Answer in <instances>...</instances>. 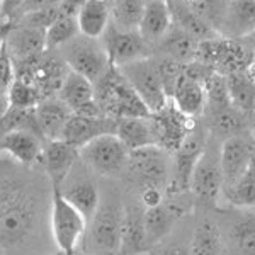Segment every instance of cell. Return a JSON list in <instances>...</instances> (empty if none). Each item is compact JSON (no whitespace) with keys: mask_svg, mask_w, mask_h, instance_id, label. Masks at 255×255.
Here are the masks:
<instances>
[{"mask_svg":"<svg viewBox=\"0 0 255 255\" xmlns=\"http://www.w3.org/2000/svg\"><path fill=\"white\" fill-rule=\"evenodd\" d=\"M79 34V22L75 15L60 12L46 29V51H58L61 46H65Z\"/></svg>","mask_w":255,"mask_h":255,"instance_id":"35","label":"cell"},{"mask_svg":"<svg viewBox=\"0 0 255 255\" xmlns=\"http://www.w3.org/2000/svg\"><path fill=\"white\" fill-rule=\"evenodd\" d=\"M60 191L65 199L79 209L87 221H90V218L96 215L101 206V192L89 177L79 175L72 179V175H68Z\"/></svg>","mask_w":255,"mask_h":255,"instance_id":"27","label":"cell"},{"mask_svg":"<svg viewBox=\"0 0 255 255\" xmlns=\"http://www.w3.org/2000/svg\"><path fill=\"white\" fill-rule=\"evenodd\" d=\"M126 174L138 184L139 189L157 186L167 191L172 174V153L157 145L129 151Z\"/></svg>","mask_w":255,"mask_h":255,"instance_id":"12","label":"cell"},{"mask_svg":"<svg viewBox=\"0 0 255 255\" xmlns=\"http://www.w3.org/2000/svg\"><path fill=\"white\" fill-rule=\"evenodd\" d=\"M79 160V148L72 146L63 139L44 141L41 167L44 168V174L51 184V189H61Z\"/></svg>","mask_w":255,"mask_h":255,"instance_id":"17","label":"cell"},{"mask_svg":"<svg viewBox=\"0 0 255 255\" xmlns=\"http://www.w3.org/2000/svg\"><path fill=\"white\" fill-rule=\"evenodd\" d=\"M63 0H24V3L20 5V9L15 15V19L20 15L32 14V12H39V10H49V9H58ZM14 19V20H15Z\"/></svg>","mask_w":255,"mask_h":255,"instance_id":"41","label":"cell"},{"mask_svg":"<svg viewBox=\"0 0 255 255\" xmlns=\"http://www.w3.org/2000/svg\"><path fill=\"white\" fill-rule=\"evenodd\" d=\"M223 196L233 208L238 209L255 208V162L232 187L225 189Z\"/></svg>","mask_w":255,"mask_h":255,"instance_id":"36","label":"cell"},{"mask_svg":"<svg viewBox=\"0 0 255 255\" xmlns=\"http://www.w3.org/2000/svg\"><path fill=\"white\" fill-rule=\"evenodd\" d=\"M189 194L191 192L167 196L162 204L145 209V232L150 250L158 244H162L163 238L172 232L177 221L189 211L191 204L194 203V201H187L186 203V196Z\"/></svg>","mask_w":255,"mask_h":255,"instance_id":"13","label":"cell"},{"mask_svg":"<svg viewBox=\"0 0 255 255\" xmlns=\"http://www.w3.org/2000/svg\"><path fill=\"white\" fill-rule=\"evenodd\" d=\"M15 80V68H14V61L9 56V51L3 46V49L0 51V97L7 96L10 90L12 82Z\"/></svg>","mask_w":255,"mask_h":255,"instance_id":"39","label":"cell"},{"mask_svg":"<svg viewBox=\"0 0 255 255\" xmlns=\"http://www.w3.org/2000/svg\"><path fill=\"white\" fill-rule=\"evenodd\" d=\"M89 221L75 206L68 203L60 189H51L49 204V228L58 252L65 255H79L84 245Z\"/></svg>","mask_w":255,"mask_h":255,"instance_id":"3","label":"cell"},{"mask_svg":"<svg viewBox=\"0 0 255 255\" xmlns=\"http://www.w3.org/2000/svg\"><path fill=\"white\" fill-rule=\"evenodd\" d=\"M250 70H252V73H254V77H255V63L252 65V68H250Z\"/></svg>","mask_w":255,"mask_h":255,"instance_id":"50","label":"cell"},{"mask_svg":"<svg viewBox=\"0 0 255 255\" xmlns=\"http://www.w3.org/2000/svg\"><path fill=\"white\" fill-rule=\"evenodd\" d=\"M220 162L225 189L232 187L255 162V136L250 131L221 141ZM223 189V191H225Z\"/></svg>","mask_w":255,"mask_h":255,"instance_id":"14","label":"cell"},{"mask_svg":"<svg viewBox=\"0 0 255 255\" xmlns=\"http://www.w3.org/2000/svg\"><path fill=\"white\" fill-rule=\"evenodd\" d=\"M55 255H65V254H61V252H58V254H55Z\"/></svg>","mask_w":255,"mask_h":255,"instance_id":"51","label":"cell"},{"mask_svg":"<svg viewBox=\"0 0 255 255\" xmlns=\"http://www.w3.org/2000/svg\"><path fill=\"white\" fill-rule=\"evenodd\" d=\"M53 255H55V254H53Z\"/></svg>","mask_w":255,"mask_h":255,"instance_id":"52","label":"cell"},{"mask_svg":"<svg viewBox=\"0 0 255 255\" xmlns=\"http://www.w3.org/2000/svg\"><path fill=\"white\" fill-rule=\"evenodd\" d=\"M38 228V199L29 184L14 177L0 179V247L20 249Z\"/></svg>","mask_w":255,"mask_h":255,"instance_id":"1","label":"cell"},{"mask_svg":"<svg viewBox=\"0 0 255 255\" xmlns=\"http://www.w3.org/2000/svg\"><path fill=\"white\" fill-rule=\"evenodd\" d=\"M58 53L70 70L87 77L92 84H97L113 67L102 39H92L79 34L61 46Z\"/></svg>","mask_w":255,"mask_h":255,"instance_id":"7","label":"cell"},{"mask_svg":"<svg viewBox=\"0 0 255 255\" xmlns=\"http://www.w3.org/2000/svg\"><path fill=\"white\" fill-rule=\"evenodd\" d=\"M9 109H10V101H9V97H7V96L0 97V121H2L3 116H5V114L9 113Z\"/></svg>","mask_w":255,"mask_h":255,"instance_id":"45","label":"cell"},{"mask_svg":"<svg viewBox=\"0 0 255 255\" xmlns=\"http://www.w3.org/2000/svg\"><path fill=\"white\" fill-rule=\"evenodd\" d=\"M0 255H5V250H3L2 247H0Z\"/></svg>","mask_w":255,"mask_h":255,"instance_id":"49","label":"cell"},{"mask_svg":"<svg viewBox=\"0 0 255 255\" xmlns=\"http://www.w3.org/2000/svg\"><path fill=\"white\" fill-rule=\"evenodd\" d=\"M232 240L242 255H255V215L245 213L235 218L232 226Z\"/></svg>","mask_w":255,"mask_h":255,"instance_id":"37","label":"cell"},{"mask_svg":"<svg viewBox=\"0 0 255 255\" xmlns=\"http://www.w3.org/2000/svg\"><path fill=\"white\" fill-rule=\"evenodd\" d=\"M9 29H10V22H0V51L5 46V38Z\"/></svg>","mask_w":255,"mask_h":255,"instance_id":"44","label":"cell"},{"mask_svg":"<svg viewBox=\"0 0 255 255\" xmlns=\"http://www.w3.org/2000/svg\"><path fill=\"white\" fill-rule=\"evenodd\" d=\"M232 104L250 118L255 111V77L252 70L230 73L225 77Z\"/></svg>","mask_w":255,"mask_h":255,"instance_id":"31","label":"cell"},{"mask_svg":"<svg viewBox=\"0 0 255 255\" xmlns=\"http://www.w3.org/2000/svg\"><path fill=\"white\" fill-rule=\"evenodd\" d=\"M168 7H170V14H172V22L177 27H180L182 31L189 32L192 38H196L197 41H206L211 38H216V32L204 22L196 12H192L182 0H167Z\"/></svg>","mask_w":255,"mask_h":255,"instance_id":"33","label":"cell"},{"mask_svg":"<svg viewBox=\"0 0 255 255\" xmlns=\"http://www.w3.org/2000/svg\"><path fill=\"white\" fill-rule=\"evenodd\" d=\"M160 249H151V255H191L189 245H182L179 242H170V244H158Z\"/></svg>","mask_w":255,"mask_h":255,"instance_id":"42","label":"cell"},{"mask_svg":"<svg viewBox=\"0 0 255 255\" xmlns=\"http://www.w3.org/2000/svg\"><path fill=\"white\" fill-rule=\"evenodd\" d=\"M34 113L39 133L44 138V141L61 139L65 126H67L70 116L73 114L58 96L41 101L34 108Z\"/></svg>","mask_w":255,"mask_h":255,"instance_id":"25","label":"cell"},{"mask_svg":"<svg viewBox=\"0 0 255 255\" xmlns=\"http://www.w3.org/2000/svg\"><path fill=\"white\" fill-rule=\"evenodd\" d=\"M108 2L113 26L125 31H138L146 0H108Z\"/></svg>","mask_w":255,"mask_h":255,"instance_id":"34","label":"cell"},{"mask_svg":"<svg viewBox=\"0 0 255 255\" xmlns=\"http://www.w3.org/2000/svg\"><path fill=\"white\" fill-rule=\"evenodd\" d=\"M2 9H3V0H0V19H2ZM2 22V20H0Z\"/></svg>","mask_w":255,"mask_h":255,"instance_id":"47","label":"cell"},{"mask_svg":"<svg viewBox=\"0 0 255 255\" xmlns=\"http://www.w3.org/2000/svg\"><path fill=\"white\" fill-rule=\"evenodd\" d=\"M250 119H252V121H254V126H255V111H254L252 114H250Z\"/></svg>","mask_w":255,"mask_h":255,"instance_id":"48","label":"cell"},{"mask_svg":"<svg viewBox=\"0 0 255 255\" xmlns=\"http://www.w3.org/2000/svg\"><path fill=\"white\" fill-rule=\"evenodd\" d=\"M24 0H3V9H2V22H12L17 15L20 5Z\"/></svg>","mask_w":255,"mask_h":255,"instance_id":"43","label":"cell"},{"mask_svg":"<svg viewBox=\"0 0 255 255\" xmlns=\"http://www.w3.org/2000/svg\"><path fill=\"white\" fill-rule=\"evenodd\" d=\"M150 252L145 232V208L141 204L125 208L121 226L119 255H139Z\"/></svg>","mask_w":255,"mask_h":255,"instance_id":"24","label":"cell"},{"mask_svg":"<svg viewBox=\"0 0 255 255\" xmlns=\"http://www.w3.org/2000/svg\"><path fill=\"white\" fill-rule=\"evenodd\" d=\"M7 97L10 101V108L17 109H32L43 101V97L39 96L38 89L34 85L27 84V82L20 79H15L12 82Z\"/></svg>","mask_w":255,"mask_h":255,"instance_id":"38","label":"cell"},{"mask_svg":"<svg viewBox=\"0 0 255 255\" xmlns=\"http://www.w3.org/2000/svg\"><path fill=\"white\" fill-rule=\"evenodd\" d=\"M5 48L14 61V67L31 61L46 51V29L10 22L5 38Z\"/></svg>","mask_w":255,"mask_h":255,"instance_id":"18","label":"cell"},{"mask_svg":"<svg viewBox=\"0 0 255 255\" xmlns=\"http://www.w3.org/2000/svg\"><path fill=\"white\" fill-rule=\"evenodd\" d=\"M58 97L73 114H82V116H104L101 108L96 102V94H94V84L87 77L80 73L68 70L65 77Z\"/></svg>","mask_w":255,"mask_h":255,"instance_id":"21","label":"cell"},{"mask_svg":"<svg viewBox=\"0 0 255 255\" xmlns=\"http://www.w3.org/2000/svg\"><path fill=\"white\" fill-rule=\"evenodd\" d=\"M208 138L209 133L206 126H199V123H196V126L192 128V131L186 138V141L172 153V174L167 187V196L187 194L189 192L192 172L196 168L197 160L203 155Z\"/></svg>","mask_w":255,"mask_h":255,"instance_id":"11","label":"cell"},{"mask_svg":"<svg viewBox=\"0 0 255 255\" xmlns=\"http://www.w3.org/2000/svg\"><path fill=\"white\" fill-rule=\"evenodd\" d=\"M199 43L201 41L192 38L189 32L182 31L175 24H172V27L168 29L167 34L157 44H153V55L187 65L197 60Z\"/></svg>","mask_w":255,"mask_h":255,"instance_id":"26","label":"cell"},{"mask_svg":"<svg viewBox=\"0 0 255 255\" xmlns=\"http://www.w3.org/2000/svg\"><path fill=\"white\" fill-rule=\"evenodd\" d=\"M80 160L90 170L102 177H121L126 174L129 162V150L116 133L102 134L79 150Z\"/></svg>","mask_w":255,"mask_h":255,"instance_id":"8","label":"cell"},{"mask_svg":"<svg viewBox=\"0 0 255 255\" xmlns=\"http://www.w3.org/2000/svg\"><path fill=\"white\" fill-rule=\"evenodd\" d=\"M123 209L114 201H106L90 218L84 247L89 255H119L121 249Z\"/></svg>","mask_w":255,"mask_h":255,"instance_id":"5","label":"cell"},{"mask_svg":"<svg viewBox=\"0 0 255 255\" xmlns=\"http://www.w3.org/2000/svg\"><path fill=\"white\" fill-rule=\"evenodd\" d=\"M151 121L155 128V136H157V145L168 153L174 151L186 141L192 128L196 126L197 119L187 118L174 106V102L168 101V104L163 109L151 114Z\"/></svg>","mask_w":255,"mask_h":255,"instance_id":"16","label":"cell"},{"mask_svg":"<svg viewBox=\"0 0 255 255\" xmlns=\"http://www.w3.org/2000/svg\"><path fill=\"white\" fill-rule=\"evenodd\" d=\"M118 68L121 70V73L128 79L139 99L145 102L151 114L163 109L168 104L170 99L167 96L165 85L160 77V70L153 55Z\"/></svg>","mask_w":255,"mask_h":255,"instance_id":"10","label":"cell"},{"mask_svg":"<svg viewBox=\"0 0 255 255\" xmlns=\"http://www.w3.org/2000/svg\"><path fill=\"white\" fill-rule=\"evenodd\" d=\"M167 197V191L157 186H146L139 189V204L145 209L155 208L162 204Z\"/></svg>","mask_w":255,"mask_h":255,"instance_id":"40","label":"cell"},{"mask_svg":"<svg viewBox=\"0 0 255 255\" xmlns=\"http://www.w3.org/2000/svg\"><path fill=\"white\" fill-rule=\"evenodd\" d=\"M255 32V0H230L218 36L245 39Z\"/></svg>","mask_w":255,"mask_h":255,"instance_id":"23","label":"cell"},{"mask_svg":"<svg viewBox=\"0 0 255 255\" xmlns=\"http://www.w3.org/2000/svg\"><path fill=\"white\" fill-rule=\"evenodd\" d=\"M43 146L44 139L31 129H12L0 138V153L26 168L41 165Z\"/></svg>","mask_w":255,"mask_h":255,"instance_id":"19","label":"cell"},{"mask_svg":"<svg viewBox=\"0 0 255 255\" xmlns=\"http://www.w3.org/2000/svg\"><path fill=\"white\" fill-rule=\"evenodd\" d=\"M244 41H245L247 46H249V48L255 53V32H252V34H250L249 38H245Z\"/></svg>","mask_w":255,"mask_h":255,"instance_id":"46","label":"cell"},{"mask_svg":"<svg viewBox=\"0 0 255 255\" xmlns=\"http://www.w3.org/2000/svg\"><path fill=\"white\" fill-rule=\"evenodd\" d=\"M221 141L213 136L208 138L204 151L197 160L196 168L191 177V192L192 199L199 206H216L220 196L223 194V172L220 162Z\"/></svg>","mask_w":255,"mask_h":255,"instance_id":"6","label":"cell"},{"mask_svg":"<svg viewBox=\"0 0 255 255\" xmlns=\"http://www.w3.org/2000/svg\"><path fill=\"white\" fill-rule=\"evenodd\" d=\"M118 121L108 116H82V114H72L65 126L63 141L70 143L72 146L80 148L90 143L102 134L116 133Z\"/></svg>","mask_w":255,"mask_h":255,"instance_id":"22","label":"cell"},{"mask_svg":"<svg viewBox=\"0 0 255 255\" xmlns=\"http://www.w3.org/2000/svg\"><path fill=\"white\" fill-rule=\"evenodd\" d=\"M101 39L113 67H123V65L153 55V44L148 43L139 34V31L118 29L116 26L111 24Z\"/></svg>","mask_w":255,"mask_h":255,"instance_id":"15","label":"cell"},{"mask_svg":"<svg viewBox=\"0 0 255 255\" xmlns=\"http://www.w3.org/2000/svg\"><path fill=\"white\" fill-rule=\"evenodd\" d=\"M172 14L167 0H146L145 12L139 22V34L150 44H157L172 27Z\"/></svg>","mask_w":255,"mask_h":255,"instance_id":"28","label":"cell"},{"mask_svg":"<svg viewBox=\"0 0 255 255\" xmlns=\"http://www.w3.org/2000/svg\"><path fill=\"white\" fill-rule=\"evenodd\" d=\"M116 136L125 143V146L129 151L157 145V136H155V128L151 116L118 119Z\"/></svg>","mask_w":255,"mask_h":255,"instance_id":"29","label":"cell"},{"mask_svg":"<svg viewBox=\"0 0 255 255\" xmlns=\"http://www.w3.org/2000/svg\"><path fill=\"white\" fill-rule=\"evenodd\" d=\"M191 255H223L225 242L221 230L213 220H201L196 225L189 244Z\"/></svg>","mask_w":255,"mask_h":255,"instance_id":"32","label":"cell"},{"mask_svg":"<svg viewBox=\"0 0 255 255\" xmlns=\"http://www.w3.org/2000/svg\"><path fill=\"white\" fill-rule=\"evenodd\" d=\"M201 119H204V126H206L209 136H213L218 141L250 131V118L240 109H237L232 102L208 106Z\"/></svg>","mask_w":255,"mask_h":255,"instance_id":"20","label":"cell"},{"mask_svg":"<svg viewBox=\"0 0 255 255\" xmlns=\"http://www.w3.org/2000/svg\"><path fill=\"white\" fill-rule=\"evenodd\" d=\"M204 67L211 68L218 75H230V73L250 70L255 63V53L245 44L244 39L216 38L201 41L197 60Z\"/></svg>","mask_w":255,"mask_h":255,"instance_id":"4","label":"cell"},{"mask_svg":"<svg viewBox=\"0 0 255 255\" xmlns=\"http://www.w3.org/2000/svg\"><path fill=\"white\" fill-rule=\"evenodd\" d=\"M14 68L15 79L34 85L43 101L58 96L61 84L70 70L58 51H44L38 58L20 63Z\"/></svg>","mask_w":255,"mask_h":255,"instance_id":"9","label":"cell"},{"mask_svg":"<svg viewBox=\"0 0 255 255\" xmlns=\"http://www.w3.org/2000/svg\"><path fill=\"white\" fill-rule=\"evenodd\" d=\"M94 94L102 114L116 121L123 118L151 116L150 109L118 67H111L108 73L97 84H94Z\"/></svg>","mask_w":255,"mask_h":255,"instance_id":"2","label":"cell"},{"mask_svg":"<svg viewBox=\"0 0 255 255\" xmlns=\"http://www.w3.org/2000/svg\"><path fill=\"white\" fill-rule=\"evenodd\" d=\"M82 36L101 39L111 26V10L108 0H85L77 14Z\"/></svg>","mask_w":255,"mask_h":255,"instance_id":"30","label":"cell"}]
</instances>
